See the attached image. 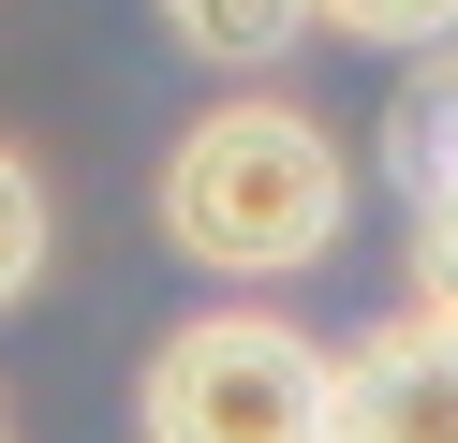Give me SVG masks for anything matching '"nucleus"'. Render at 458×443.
<instances>
[{
  "label": "nucleus",
  "instance_id": "423d86ee",
  "mask_svg": "<svg viewBox=\"0 0 458 443\" xmlns=\"http://www.w3.org/2000/svg\"><path fill=\"white\" fill-rule=\"evenodd\" d=\"M310 30H340V45H444L458 0H310Z\"/></svg>",
  "mask_w": 458,
  "mask_h": 443
},
{
  "label": "nucleus",
  "instance_id": "20e7f679",
  "mask_svg": "<svg viewBox=\"0 0 458 443\" xmlns=\"http://www.w3.org/2000/svg\"><path fill=\"white\" fill-rule=\"evenodd\" d=\"M385 148H399V192H458V59H428L414 89H399V118H385Z\"/></svg>",
  "mask_w": 458,
  "mask_h": 443
},
{
  "label": "nucleus",
  "instance_id": "f03ea898",
  "mask_svg": "<svg viewBox=\"0 0 458 443\" xmlns=\"http://www.w3.org/2000/svg\"><path fill=\"white\" fill-rule=\"evenodd\" d=\"M148 443H340V354L281 311H208L148 354Z\"/></svg>",
  "mask_w": 458,
  "mask_h": 443
},
{
  "label": "nucleus",
  "instance_id": "7ed1b4c3",
  "mask_svg": "<svg viewBox=\"0 0 458 443\" xmlns=\"http://www.w3.org/2000/svg\"><path fill=\"white\" fill-rule=\"evenodd\" d=\"M340 443H458V311H399L340 340Z\"/></svg>",
  "mask_w": 458,
  "mask_h": 443
},
{
  "label": "nucleus",
  "instance_id": "6e6552de",
  "mask_svg": "<svg viewBox=\"0 0 458 443\" xmlns=\"http://www.w3.org/2000/svg\"><path fill=\"white\" fill-rule=\"evenodd\" d=\"M414 295H428V311H458V192L414 207Z\"/></svg>",
  "mask_w": 458,
  "mask_h": 443
},
{
  "label": "nucleus",
  "instance_id": "39448f33",
  "mask_svg": "<svg viewBox=\"0 0 458 443\" xmlns=\"http://www.w3.org/2000/svg\"><path fill=\"white\" fill-rule=\"evenodd\" d=\"M163 30H178L192 59H237V74H251V59H281L310 30V0H163Z\"/></svg>",
  "mask_w": 458,
  "mask_h": 443
},
{
  "label": "nucleus",
  "instance_id": "f257e3e1",
  "mask_svg": "<svg viewBox=\"0 0 458 443\" xmlns=\"http://www.w3.org/2000/svg\"><path fill=\"white\" fill-rule=\"evenodd\" d=\"M340 207H355V163H340V133L310 104H281V89L208 104L178 133V163H163V236H178L192 266H222V281L310 266L340 236Z\"/></svg>",
  "mask_w": 458,
  "mask_h": 443
},
{
  "label": "nucleus",
  "instance_id": "1a4fd4ad",
  "mask_svg": "<svg viewBox=\"0 0 458 443\" xmlns=\"http://www.w3.org/2000/svg\"><path fill=\"white\" fill-rule=\"evenodd\" d=\"M0 443H15V429H0Z\"/></svg>",
  "mask_w": 458,
  "mask_h": 443
},
{
  "label": "nucleus",
  "instance_id": "0eeeda50",
  "mask_svg": "<svg viewBox=\"0 0 458 443\" xmlns=\"http://www.w3.org/2000/svg\"><path fill=\"white\" fill-rule=\"evenodd\" d=\"M30 266H45V177L15 163V148H0V311L30 295Z\"/></svg>",
  "mask_w": 458,
  "mask_h": 443
}]
</instances>
